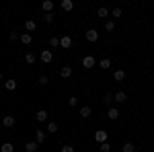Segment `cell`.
I'll use <instances>...</instances> for the list:
<instances>
[{
	"instance_id": "obj_1",
	"label": "cell",
	"mask_w": 154,
	"mask_h": 152,
	"mask_svg": "<svg viewBox=\"0 0 154 152\" xmlns=\"http://www.w3.org/2000/svg\"><path fill=\"white\" fill-rule=\"evenodd\" d=\"M82 66L86 68V70L95 68V66H97V60H95V56H84V58H82Z\"/></svg>"
},
{
	"instance_id": "obj_2",
	"label": "cell",
	"mask_w": 154,
	"mask_h": 152,
	"mask_svg": "<svg viewBox=\"0 0 154 152\" xmlns=\"http://www.w3.org/2000/svg\"><path fill=\"white\" fill-rule=\"evenodd\" d=\"M39 58H41V62H43V64H49V62L54 60V54H51V49H43Z\"/></svg>"
},
{
	"instance_id": "obj_3",
	"label": "cell",
	"mask_w": 154,
	"mask_h": 152,
	"mask_svg": "<svg viewBox=\"0 0 154 152\" xmlns=\"http://www.w3.org/2000/svg\"><path fill=\"white\" fill-rule=\"evenodd\" d=\"M86 39H88L91 43L99 41V31H97V29H88V31H86Z\"/></svg>"
},
{
	"instance_id": "obj_4",
	"label": "cell",
	"mask_w": 154,
	"mask_h": 152,
	"mask_svg": "<svg viewBox=\"0 0 154 152\" xmlns=\"http://www.w3.org/2000/svg\"><path fill=\"white\" fill-rule=\"evenodd\" d=\"M107 138H109V136H107V132H105V129H99V132H95V140L99 142V144L107 142Z\"/></svg>"
},
{
	"instance_id": "obj_5",
	"label": "cell",
	"mask_w": 154,
	"mask_h": 152,
	"mask_svg": "<svg viewBox=\"0 0 154 152\" xmlns=\"http://www.w3.org/2000/svg\"><path fill=\"white\" fill-rule=\"evenodd\" d=\"M125 99H128V95L123 93V91H117V93L113 95V101L115 103H125Z\"/></svg>"
},
{
	"instance_id": "obj_6",
	"label": "cell",
	"mask_w": 154,
	"mask_h": 152,
	"mask_svg": "<svg viewBox=\"0 0 154 152\" xmlns=\"http://www.w3.org/2000/svg\"><path fill=\"white\" fill-rule=\"evenodd\" d=\"M19 39H21V43H23V45L33 43V35H31V33H23V35H19Z\"/></svg>"
},
{
	"instance_id": "obj_7",
	"label": "cell",
	"mask_w": 154,
	"mask_h": 152,
	"mask_svg": "<svg viewBox=\"0 0 154 152\" xmlns=\"http://www.w3.org/2000/svg\"><path fill=\"white\" fill-rule=\"evenodd\" d=\"M60 8H62V11H72V8H74V2H72V0H62V2H60Z\"/></svg>"
},
{
	"instance_id": "obj_8",
	"label": "cell",
	"mask_w": 154,
	"mask_h": 152,
	"mask_svg": "<svg viewBox=\"0 0 154 152\" xmlns=\"http://www.w3.org/2000/svg\"><path fill=\"white\" fill-rule=\"evenodd\" d=\"M107 117H109L111 121H117V119H119V111L115 109V107H111V109L107 111Z\"/></svg>"
},
{
	"instance_id": "obj_9",
	"label": "cell",
	"mask_w": 154,
	"mask_h": 152,
	"mask_svg": "<svg viewBox=\"0 0 154 152\" xmlns=\"http://www.w3.org/2000/svg\"><path fill=\"white\" fill-rule=\"evenodd\" d=\"M25 29L31 33V31H35V29H37V23L33 21V19H27V21H25Z\"/></svg>"
},
{
	"instance_id": "obj_10",
	"label": "cell",
	"mask_w": 154,
	"mask_h": 152,
	"mask_svg": "<svg viewBox=\"0 0 154 152\" xmlns=\"http://www.w3.org/2000/svg\"><path fill=\"white\" fill-rule=\"evenodd\" d=\"M60 45L64 47V49H68V47H72V37H62V39H60Z\"/></svg>"
},
{
	"instance_id": "obj_11",
	"label": "cell",
	"mask_w": 154,
	"mask_h": 152,
	"mask_svg": "<svg viewBox=\"0 0 154 152\" xmlns=\"http://www.w3.org/2000/svg\"><path fill=\"white\" fill-rule=\"evenodd\" d=\"M35 119L37 121H48V111H45V109H39L37 115H35Z\"/></svg>"
},
{
	"instance_id": "obj_12",
	"label": "cell",
	"mask_w": 154,
	"mask_h": 152,
	"mask_svg": "<svg viewBox=\"0 0 154 152\" xmlns=\"http://www.w3.org/2000/svg\"><path fill=\"white\" fill-rule=\"evenodd\" d=\"M2 126H4V128H12V126H14V117L6 115L4 119H2Z\"/></svg>"
},
{
	"instance_id": "obj_13",
	"label": "cell",
	"mask_w": 154,
	"mask_h": 152,
	"mask_svg": "<svg viewBox=\"0 0 154 152\" xmlns=\"http://www.w3.org/2000/svg\"><path fill=\"white\" fill-rule=\"evenodd\" d=\"M60 76H62V78H70L72 76V68L70 66H64V68L60 70Z\"/></svg>"
},
{
	"instance_id": "obj_14",
	"label": "cell",
	"mask_w": 154,
	"mask_h": 152,
	"mask_svg": "<svg viewBox=\"0 0 154 152\" xmlns=\"http://www.w3.org/2000/svg\"><path fill=\"white\" fill-rule=\"evenodd\" d=\"M43 140H45V132H43V129H35V142L41 144Z\"/></svg>"
},
{
	"instance_id": "obj_15",
	"label": "cell",
	"mask_w": 154,
	"mask_h": 152,
	"mask_svg": "<svg viewBox=\"0 0 154 152\" xmlns=\"http://www.w3.org/2000/svg\"><path fill=\"white\" fill-rule=\"evenodd\" d=\"M25 152H37V142H27L25 144Z\"/></svg>"
},
{
	"instance_id": "obj_16",
	"label": "cell",
	"mask_w": 154,
	"mask_h": 152,
	"mask_svg": "<svg viewBox=\"0 0 154 152\" xmlns=\"http://www.w3.org/2000/svg\"><path fill=\"white\" fill-rule=\"evenodd\" d=\"M0 152H14V146H12L11 142H4V144L0 146Z\"/></svg>"
},
{
	"instance_id": "obj_17",
	"label": "cell",
	"mask_w": 154,
	"mask_h": 152,
	"mask_svg": "<svg viewBox=\"0 0 154 152\" xmlns=\"http://www.w3.org/2000/svg\"><path fill=\"white\" fill-rule=\"evenodd\" d=\"M4 86H6V91H14L17 88V80L8 78V80H4Z\"/></svg>"
},
{
	"instance_id": "obj_18",
	"label": "cell",
	"mask_w": 154,
	"mask_h": 152,
	"mask_svg": "<svg viewBox=\"0 0 154 152\" xmlns=\"http://www.w3.org/2000/svg\"><path fill=\"white\" fill-rule=\"evenodd\" d=\"M121 152H136V146H134L131 142H125V144L121 146Z\"/></svg>"
},
{
	"instance_id": "obj_19",
	"label": "cell",
	"mask_w": 154,
	"mask_h": 152,
	"mask_svg": "<svg viewBox=\"0 0 154 152\" xmlns=\"http://www.w3.org/2000/svg\"><path fill=\"white\" fill-rule=\"evenodd\" d=\"M41 8H43L45 12H51L54 11V2H51V0H45V2L41 4Z\"/></svg>"
},
{
	"instance_id": "obj_20",
	"label": "cell",
	"mask_w": 154,
	"mask_h": 152,
	"mask_svg": "<svg viewBox=\"0 0 154 152\" xmlns=\"http://www.w3.org/2000/svg\"><path fill=\"white\" fill-rule=\"evenodd\" d=\"M99 66H101L103 70H109V68H111V60H109V58H103L101 62H99Z\"/></svg>"
},
{
	"instance_id": "obj_21",
	"label": "cell",
	"mask_w": 154,
	"mask_h": 152,
	"mask_svg": "<svg viewBox=\"0 0 154 152\" xmlns=\"http://www.w3.org/2000/svg\"><path fill=\"white\" fill-rule=\"evenodd\" d=\"M113 78H115L117 82L125 80V72H123V70H115V74H113Z\"/></svg>"
},
{
	"instance_id": "obj_22",
	"label": "cell",
	"mask_w": 154,
	"mask_h": 152,
	"mask_svg": "<svg viewBox=\"0 0 154 152\" xmlns=\"http://www.w3.org/2000/svg\"><path fill=\"white\" fill-rule=\"evenodd\" d=\"M91 111H93V109H91V107H88V105H84L82 109H80V115H82L84 119H86V117H91Z\"/></svg>"
},
{
	"instance_id": "obj_23",
	"label": "cell",
	"mask_w": 154,
	"mask_h": 152,
	"mask_svg": "<svg viewBox=\"0 0 154 152\" xmlns=\"http://www.w3.org/2000/svg\"><path fill=\"white\" fill-rule=\"evenodd\" d=\"M48 132L49 134H56V132H58V123H56V121H49L48 123Z\"/></svg>"
},
{
	"instance_id": "obj_24",
	"label": "cell",
	"mask_w": 154,
	"mask_h": 152,
	"mask_svg": "<svg viewBox=\"0 0 154 152\" xmlns=\"http://www.w3.org/2000/svg\"><path fill=\"white\" fill-rule=\"evenodd\" d=\"M97 14H99V17H101V19H107V17H109V8H105V6H101V8H99V12H97Z\"/></svg>"
},
{
	"instance_id": "obj_25",
	"label": "cell",
	"mask_w": 154,
	"mask_h": 152,
	"mask_svg": "<svg viewBox=\"0 0 154 152\" xmlns=\"http://www.w3.org/2000/svg\"><path fill=\"white\" fill-rule=\"evenodd\" d=\"M103 103H105V105H111V103H113V93H105V97H103Z\"/></svg>"
},
{
	"instance_id": "obj_26",
	"label": "cell",
	"mask_w": 154,
	"mask_h": 152,
	"mask_svg": "<svg viewBox=\"0 0 154 152\" xmlns=\"http://www.w3.org/2000/svg\"><path fill=\"white\" fill-rule=\"evenodd\" d=\"M99 150H101V152H111V144H109V142H103V144H99Z\"/></svg>"
},
{
	"instance_id": "obj_27",
	"label": "cell",
	"mask_w": 154,
	"mask_h": 152,
	"mask_svg": "<svg viewBox=\"0 0 154 152\" xmlns=\"http://www.w3.org/2000/svg\"><path fill=\"white\" fill-rule=\"evenodd\" d=\"M35 54H25V62H27V64H35Z\"/></svg>"
},
{
	"instance_id": "obj_28",
	"label": "cell",
	"mask_w": 154,
	"mask_h": 152,
	"mask_svg": "<svg viewBox=\"0 0 154 152\" xmlns=\"http://www.w3.org/2000/svg\"><path fill=\"white\" fill-rule=\"evenodd\" d=\"M115 29V23L113 21H105V31H113Z\"/></svg>"
},
{
	"instance_id": "obj_29",
	"label": "cell",
	"mask_w": 154,
	"mask_h": 152,
	"mask_svg": "<svg viewBox=\"0 0 154 152\" xmlns=\"http://www.w3.org/2000/svg\"><path fill=\"white\" fill-rule=\"evenodd\" d=\"M111 14H113V17H115V19H119V17H121V14H123V11H121V8H113V11H111Z\"/></svg>"
},
{
	"instance_id": "obj_30",
	"label": "cell",
	"mask_w": 154,
	"mask_h": 152,
	"mask_svg": "<svg viewBox=\"0 0 154 152\" xmlns=\"http://www.w3.org/2000/svg\"><path fill=\"white\" fill-rule=\"evenodd\" d=\"M48 82H49V78L45 76V74H41V76H39V84H41V86H45Z\"/></svg>"
},
{
	"instance_id": "obj_31",
	"label": "cell",
	"mask_w": 154,
	"mask_h": 152,
	"mask_svg": "<svg viewBox=\"0 0 154 152\" xmlns=\"http://www.w3.org/2000/svg\"><path fill=\"white\" fill-rule=\"evenodd\" d=\"M68 105L76 107V105H78V97H70V99H68Z\"/></svg>"
},
{
	"instance_id": "obj_32",
	"label": "cell",
	"mask_w": 154,
	"mask_h": 152,
	"mask_svg": "<svg viewBox=\"0 0 154 152\" xmlns=\"http://www.w3.org/2000/svg\"><path fill=\"white\" fill-rule=\"evenodd\" d=\"M43 21H45V23H51V21H54V14H51V12H45V14H43Z\"/></svg>"
},
{
	"instance_id": "obj_33",
	"label": "cell",
	"mask_w": 154,
	"mask_h": 152,
	"mask_svg": "<svg viewBox=\"0 0 154 152\" xmlns=\"http://www.w3.org/2000/svg\"><path fill=\"white\" fill-rule=\"evenodd\" d=\"M49 45H51V47H58L60 45V39H58V37H51V39H49Z\"/></svg>"
},
{
	"instance_id": "obj_34",
	"label": "cell",
	"mask_w": 154,
	"mask_h": 152,
	"mask_svg": "<svg viewBox=\"0 0 154 152\" xmlns=\"http://www.w3.org/2000/svg\"><path fill=\"white\" fill-rule=\"evenodd\" d=\"M62 152H74V148H72L70 144H64V146H62Z\"/></svg>"
},
{
	"instance_id": "obj_35",
	"label": "cell",
	"mask_w": 154,
	"mask_h": 152,
	"mask_svg": "<svg viewBox=\"0 0 154 152\" xmlns=\"http://www.w3.org/2000/svg\"><path fill=\"white\" fill-rule=\"evenodd\" d=\"M8 39H11V41H14V39H19V33H17V31H12V33H8Z\"/></svg>"
},
{
	"instance_id": "obj_36",
	"label": "cell",
	"mask_w": 154,
	"mask_h": 152,
	"mask_svg": "<svg viewBox=\"0 0 154 152\" xmlns=\"http://www.w3.org/2000/svg\"><path fill=\"white\" fill-rule=\"evenodd\" d=\"M0 82H2V72H0Z\"/></svg>"
},
{
	"instance_id": "obj_37",
	"label": "cell",
	"mask_w": 154,
	"mask_h": 152,
	"mask_svg": "<svg viewBox=\"0 0 154 152\" xmlns=\"http://www.w3.org/2000/svg\"><path fill=\"white\" fill-rule=\"evenodd\" d=\"M152 84H154V78H152Z\"/></svg>"
}]
</instances>
